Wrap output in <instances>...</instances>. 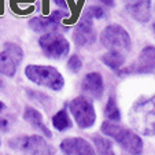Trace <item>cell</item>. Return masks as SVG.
Listing matches in <instances>:
<instances>
[{
  "mask_svg": "<svg viewBox=\"0 0 155 155\" xmlns=\"http://www.w3.org/2000/svg\"><path fill=\"white\" fill-rule=\"evenodd\" d=\"M24 120L26 122H29V125L32 128H35L36 130L41 132L44 136L47 139H51L52 137V133L51 130L47 128V126L44 125L43 122V115H41L40 111H37L35 107H26L24 111Z\"/></svg>",
  "mask_w": 155,
  "mask_h": 155,
  "instance_id": "5bb4252c",
  "label": "cell"
},
{
  "mask_svg": "<svg viewBox=\"0 0 155 155\" xmlns=\"http://www.w3.org/2000/svg\"><path fill=\"white\" fill-rule=\"evenodd\" d=\"M91 140L95 147V152H99V154H103V155H111L113 152H114L111 140H108V139L103 137V136H100V135L92 136Z\"/></svg>",
  "mask_w": 155,
  "mask_h": 155,
  "instance_id": "e0dca14e",
  "label": "cell"
},
{
  "mask_svg": "<svg viewBox=\"0 0 155 155\" xmlns=\"http://www.w3.org/2000/svg\"><path fill=\"white\" fill-rule=\"evenodd\" d=\"M125 10L132 18L140 24H147L151 18L152 2L151 0H122Z\"/></svg>",
  "mask_w": 155,
  "mask_h": 155,
  "instance_id": "8fae6325",
  "label": "cell"
},
{
  "mask_svg": "<svg viewBox=\"0 0 155 155\" xmlns=\"http://www.w3.org/2000/svg\"><path fill=\"white\" fill-rule=\"evenodd\" d=\"M99 2L108 7H114V4H115V0H99Z\"/></svg>",
  "mask_w": 155,
  "mask_h": 155,
  "instance_id": "603a6c76",
  "label": "cell"
},
{
  "mask_svg": "<svg viewBox=\"0 0 155 155\" xmlns=\"http://www.w3.org/2000/svg\"><path fill=\"white\" fill-rule=\"evenodd\" d=\"M73 40L77 47L92 45L96 41V30L94 26V18L91 15H88L87 12H84V15L80 18L78 25L74 29Z\"/></svg>",
  "mask_w": 155,
  "mask_h": 155,
  "instance_id": "30bf717a",
  "label": "cell"
},
{
  "mask_svg": "<svg viewBox=\"0 0 155 155\" xmlns=\"http://www.w3.org/2000/svg\"><path fill=\"white\" fill-rule=\"evenodd\" d=\"M81 91L84 95L95 100L102 99L103 94H104V82H103L102 74L96 73V71L85 74V77L81 81Z\"/></svg>",
  "mask_w": 155,
  "mask_h": 155,
  "instance_id": "7c38bea8",
  "label": "cell"
},
{
  "mask_svg": "<svg viewBox=\"0 0 155 155\" xmlns=\"http://www.w3.org/2000/svg\"><path fill=\"white\" fill-rule=\"evenodd\" d=\"M68 69L71 73H78L82 69V59L78 54H73L68 61Z\"/></svg>",
  "mask_w": 155,
  "mask_h": 155,
  "instance_id": "d6986e66",
  "label": "cell"
},
{
  "mask_svg": "<svg viewBox=\"0 0 155 155\" xmlns=\"http://www.w3.org/2000/svg\"><path fill=\"white\" fill-rule=\"evenodd\" d=\"M69 110L73 115L74 121L78 128L89 129L96 122V113H95L94 103L84 96H77L69 103Z\"/></svg>",
  "mask_w": 155,
  "mask_h": 155,
  "instance_id": "8992f818",
  "label": "cell"
},
{
  "mask_svg": "<svg viewBox=\"0 0 155 155\" xmlns=\"http://www.w3.org/2000/svg\"><path fill=\"white\" fill-rule=\"evenodd\" d=\"M69 15L64 11H52L47 17H35L29 21V26L36 33H50L58 30H69V26L62 25V21Z\"/></svg>",
  "mask_w": 155,
  "mask_h": 155,
  "instance_id": "9c48e42d",
  "label": "cell"
},
{
  "mask_svg": "<svg viewBox=\"0 0 155 155\" xmlns=\"http://www.w3.org/2000/svg\"><path fill=\"white\" fill-rule=\"evenodd\" d=\"M59 150L68 155H94L95 148L82 137L63 139L59 144Z\"/></svg>",
  "mask_w": 155,
  "mask_h": 155,
  "instance_id": "4fadbf2b",
  "label": "cell"
},
{
  "mask_svg": "<svg viewBox=\"0 0 155 155\" xmlns=\"http://www.w3.org/2000/svg\"><path fill=\"white\" fill-rule=\"evenodd\" d=\"M38 45L44 55L50 59H62L70 51V44L68 38L59 32L44 33L38 38Z\"/></svg>",
  "mask_w": 155,
  "mask_h": 155,
  "instance_id": "5b68a950",
  "label": "cell"
},
{
  "mask_svg": "<svg viewBox=\"0 0 155 155\" xmlns=\"http://www.w3.org/2000/svg\"><path fill=\"white\" fill-rule=\"evenodd\" d=\"M4 108H6V104H4V103H3V102H2V100H0V113L3 111Z\"/></svg>",
  "mask_w": 155,
  "mask_h": 155,
  "instance_id": "cb8c5ba5",
  "label": "cell"
},
{
  "mask_svg": "<svg viewBox=\"0 0 155 155\" xmlns=\"http://www.w3.org/2000/svg\"><path fill=\"white\" fill-rule=\"evenodd\" d=\"M100 61L111 70L118 71L125 64V54L117 52V51H108L104 55L100 56Z\"/></svg>",
  "mask_w": 155,
  "mask_h": 155,
  "instance_id": "9a60e30c",
  "label": "cell"
},
{
  "mask_svg": "<svg viewBox=\"0 0 155 155\" xmlns=\"http://www.w3.org/2000/svg\"><path fill=\"white\" fill-rule=\"evenodd\" d=\"M85 12L88 15H91L94 19H103L106 17V11L100 6H89Z\"/></svg>",
  "mask_w": 155,
  "mask_h": 155,
  "instance_id": "ffe728a7",
  "label": "cell"
},
{
  "mask_svg": "<svg viewBox=\"0 0 155 155\" xmlns=\"http://www.w3.org/2000/svg\"><path fill=\"white\" fill-rule=\"evenodd\" d=\"M25 76L29 81L36 85L48 88L52 91H62L64 87V78L59 70L54 66H43V64H28L25 68Z\"/></svg>",
  "mask_w": 155,
  "mask_h": 155,
  "instance_id": "7a4b0ae2",
  "label": "cell"
},
{
  "mask_svg": "<svg viewBox=\"0 0 155 155\" xmlns=\"http://www.w3.org/2000/svg\"><path fill=\"white\" fill-rule=\"evenodd\" d=\"M100 43L108 51L128 54L132 50V40L128 30L118 24H110L100 32Z\"/></svg>",
  "mask_w": 155,
  "mask_h": 155,
  "instance_id": "3957f363",
  "label": "cell"
},
{
  "mask_svg": "<svg viewBox=\"0 0 155 155\" xmlns=\"http://www.w3.org/2000/svg\"><path fill=\"white\" fill-rule=\"evenodd\" d=\"M24 59V51L15 43H4L3 52H0V74L14 77L18 66Z\"/></svg>",
  "mask_w": 155,
  "mask_h": 155,
  "instance_id": "ba28073f",
  "label": "cell"
},
{
  "mask_svg": "<svg viewBox=\"0 0 155 155\" xmlns=\"http://www.w3.org/2000/svg\"><path fill=\"white\" fill-rule=\"evenodd\" d=\"M3 87V81H2V80H0V88Z\"/></svg>",
  "mask_w": 155,
  "mask_h": 155,
  "instance_id": "d4e9b609",
  "label": "cell"
},
{
  "mask_svg": "<svg viewBox=\"0 0 155 155\" xmlns=\"http://www.w3.org/2000/svg\"><path fill=\"white\" fill-rule=\"evenodd\" d=\"M0 146H2V139H0Z\"/></svg>",
  "mask_w": 155,
  "mask_h": 155,
  "instance_id": "484cf974",
  "label": "cell"
},
{
  "mask_svg": "<svg viewBox=\"0 0 155 155\" xmlns=\"http://www.w3.org/2000/svg\"><path fill=\"white\" fill-rule=\"evenodd\" d=\"M104 117L111 122H120L121 121V111L117 106V100L114 96H110L104 107Z\"/></svg>",
  "mask_w": 155,
  "mask_h": 155,
  "instance_id": "ac0fdd59",
  "label": "cell"
},
{
  "mask_svg": "<svg viewBox=\"0 0 155 155\" xmlns=\"http://www.w3.org/2000/svg\"><path fill=\"white\" fill-rule=\"evenodd\" d=\"M155 71V48L147 45L141 50L139 58L128 68H121L118 76H133V74H152Z\"/></svg>",
  "mask_w": 155,
  "mask_h": 155,
  "instance_id": "52a82bcc",
  "label": "cell"
},
{
  "mask_svg": "<svg viewBox=\"0 0 155 155\" xmlns=\"http://www.w3.org/2000/svg\"><path fill=\"white\" fill-rule=\"evenodd\" d=\"M52 125L56 130L59 132H64L70 129L73 126V122H71L70 117L68 114V110L66 108H61L58 113L52 117Z\"/></svg>",
  "mask_w": 155,
  "mask_h": 155,
  "instance_id": "2e32d148",
  "label": "cell"
},
{
  "mask_svg": "<svg viewBox=\"0 0 155 155\" xmlns=\"http://www.w3.org/2000/svg\"><path fill=\"white\" fill-rule=\"evenodd\" d=\"M8 147L11 150H14V151L29 152V154H38V155H51L55 152L54 147L47 143L45 137H41L38 135L18 136V137L10 139Z\"/></svg>",
  "mask_w": 155,
  "mask_h": 155,
  "instance_id": "277c9868",
  "label": "cell"
},
{
  "mask_svg": "<svg viewBox=\"0 0 155 155\" xmlns=\"http://www.w3.org/2000/svg\"><path fill=\"white\" fill-rule=\"evenodd\" d=\"M100 130L107 137H111L124 151L133 155H139L143 152V140L130 129L120 126L111 121H106L102 124Z\"/></svg>",
  "mask_w": 155,
  "mask_h": 155,
  "instance_id": "6da1fadb",
  "label": "cell"
},
{
  "mask_svg": "<svg viewBox=\"0 0 155 155\" xmlns=\"http://www.w3.org/2000/svg\"><path fill=\"white\" fill-rule=\"evenodd\" d=\"M54 3L56 4V6H59V7H63V8H68L69 7V4L64 2V0H54Z\"/></svg>",
  "mask_w": 155,
  "mask_h": 155,
  "instance_id": "7402d4cb",
  "label": "cell"
},
{
  "mask_svg": "<svg viewBox=\"0 0 155 155\" xmlns=\"http://www.w3.org/2000/svg\"><path fill=\"white\" fill-rule=\"evenodd\" d=\"M8 125H10V122L6 120V118H0V129L2 130H8Z\"/></svg>",
  "mask_w": 155,
  "mask_h": 155,
  "instance_id": "44dd1931",
  "label": "cell"
}]
</instances>
